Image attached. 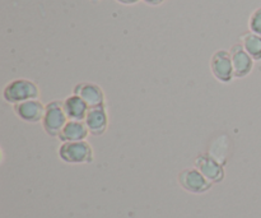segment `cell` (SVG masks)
Listing matches in <instances>:
<instances>
[{
    "label": "cell",
    "mask_w": 261,
    "mask_h": 218,
    "mask_svg": "<svg viewBox=\"0 0 261 218\" xmlns=\"http://www.w3.org/2000/svg\"><path fill=\"white\" fill-rule=\"evenodd\" d=\"M68 116L64 111L63 101H51L46 105L45 115L41 122L43 130L47 135L54 138H58L63 128L68 123Z\"/></svg>",
    "instance_id": "obj_3"
},
{
    "label": "cell",
    "mask_w": 261,
    "mask_h": 218,
    "mask_svg": "<svg viewBox=\"0 0 261 218\" xmlns=\"http://www.w3.org/2000/svg\"><path fill=\"white\" fill-rule=\"evenodd\" d=\"M46 105L40 100H30V101L20 102L13 106V111L19 120L27 124H37L41 123L45 115Z\"/></svg>",
    "instance_id": "obj_8"
},
{
    "label": "cell",
    "mask_w": 261,
    "mask_h": 218,
    "mask_svg": "<svg viewBox=\"0 0 261 218\" xmlns=\"http://www.w3.org/2000/svg\"><path fill=\"white\" fill-rule=\"evenodd\" d=\"M177 180L181 188L190 194H204L213 186V184L196 167H189L181 171Z\"/></svg>",
    "instance_id": "obj_5"
},
{
    "label": "cell",
    "mask_w": 261,
    "mask_h": 218,
    "mask_svg": "<svg viewBox=\"0 0 261 218\" xmlns=\"http://www.w3.org/2000/svg\"><path fill=\"white\" fill-rule=\"evenodd\" d=\"M115 2H117L119 4L122 5H135L139 2H142V0H115Z\"/></svg>",
    "instance_id": "obj_16"
},
{
    "label": "cell",
    "mask_w": 261,
    "mask_h": 218,
    "mask_svg": "<svg viewBox=\"0 0 261 218\" xmlns=\"http://www.w3.org/2000/svg\"><path fill=\"white\" fill-rule=\"evenodd\" d=\"M89 135L88 128L86 123L78 122V120H68L65 127L59 134L58 139L61 143L65 142H81V140H87Z\"/></svg>",
    "instance_id": "obj_11"
},
{
    "label": "cell",
    "mask_w": 261,
    "mask_h": 218,
    "mask_svg": "<svg viewBox=\"0 0 261 218\" xmlns=\"http://www.w3.org/2000/svg\"><path fill=\"white\" fill-rule=\"evenodd\" d=\"M73 93L81 97L89 109L106 106V97L101 86L93 82H79L74 86Z\"/></svg>",
    "instance_id": "obj_7"
},
{
    "label": "cell",
    "mask_w": 261,
    "mask_h": 218,
    "mask_svg": "<svg viewBox=\"0 0 261 218\" xmlns=\"http://www.w3.org/2000/svg\"><path fill=\"white\" fill-rule=\"evenodd\" d=\"M92 2H99V0H92Z\"/></svg>",
    "instance_id": "obj_17"
},
{
    "label": "cell",
    "mask_w": 261,
    "mask_h": 218,
    "mask_svg": "<svg viewBox=\"0 0 261 218\" xmlns=\"http://www.w3.org/2000/svg\"><path fill=\"white\" fill-rule=\"evenodd\" d=\"M2 97L7 104L14 106L20 102L37 100L40 97V88L31 79L17 78L5 84L2 92Z\"/></svg>",
    "instance_id": "obj_1"
},
{
    "label": "cell",
    "mask_w": 261,
    "mask_h": 218,
    "mask_svg": "<svg viewBox=\"0 0 261 218\" xmlns=\"http://www.w3.org/2000/svg\"><path fill=\"white\" fill-rule=\"evenodd\" d=\"M194 162V167L198 168L212 184L222 183L226 178L223 163L208 153H199Z\"/></svg>",
    "instance_id": "obj_6"
},
{
    "label": "cell",
    "mask_w": 261,
    "mask_h": 218,
    "mask_svg": "<svg viewBox=\"0 0 261 218\" xmlns=\"http://www.w3.org/2000/svg\"><path fill=\"white\" fill-rule=\"evenodd\" d=\"M229 53L232 56V63H233V70H234V78L242 79L245 77L250 76V73L254 69L255 60L246 53L242 43H234Z\"/></svg>",
    "instance_id": "obj_9"
},
{
    "label": "cell",
    "mask_w": 261,
    "mask_h": 218,
    "mask_svg": "<svg viewBox=\"0 0 261 218\" xmlns=\"http://www.w3.org/2000/svg\"><path fill=\"white\" fill-rule=\"evenodd\" d=\"M89 134L93 137H102L109 128V114L106 106L89 109L86 119H84Z\"/></svg>",
    "instance_id": "obj_10"
},
{
    "label": "cell",
    "mask_w": 261,
    "mask_h": 218,
    "mask_svg": "<svg viewBox=\"0 0 261 218\" xmlns=\"http://www.w3.org/2000/svg\"><path fill=\"white\" fill-rule=\"evenodd\" d=\"M250 32L261 36V7L255 9L249 18Z\"/></svg>",
    "instance_id": "obj_14"
},
{
    "label": "cell",
    "mask_w": 261,
    "mask_h": 218,
    "mask_svg": "<svg viewBox=\"0 0 261 218\" xmlns=\"http://www.w3.org/2000/svg\"><path fill=\"white\" fill-rule=\"evenodd\" d=\"M64 111L69 120H78V122H84L87 114L89 111V107L83 100L76 94L71 93L70 96L66 97L63 101Z\"/></svg>",
    "instance_id": "obj_12"
},
{
    "label": "cell",
    "mask_w": 261,
    "mask_h": 218,
    "mask_svg": "<svg viewBox=\"0 0 261 218\" xmlns=\"http://www.w3.org/2000/svg\"><path fill=\"white\" fill-rule=\"evenodd\" d=\"M142 2L145 3L147 5H150V7H158V5L165 3V0H142Z\"/></svg>",
    "instance_id": "obj_15"
},
{
    "label": "cell",
    "mask_w": 261,
    "mask_h": 218,
    "mask_svg": "<svg viewBox=\"0 0 261 218\" xmlns=\"http://www.w3.org/2000/svg\"><path fill=\"white\" fill-rule=\"evenodd\" d=\"M58 155L59 158L68 165H87L94 160L93 148L87 140L61 143Z\"/></svg>",
    "instance_id": "obj_2"
},
{
    "label": "cell",
    "mask_w": 261,
    "mask_h": 218,
    "mask_svg": "<svg viewBox=\"0 0 261 218\" xmlns=\"http://www.w3.org/2000/svg\"><path fill=\"white\" fill-rule=\"evenodd\" d=\"M209 66L214 78L221 83H231L234 79L233 63L228 50H217L212 55Z\"/></svg>",
    "instance_id": "obj_4"
},
{
    "label": "cell",
    "mask_w": 261,
    "mask_h": 218,
    "mask_svg": "<svg viewBox=\"0 0 261 218\" xmlns=\"http://www.w3.org/2000/svg\"><path fill=\"white\" fill-rule=\"evenodd\" d=\"M241 43L246 53L255 61H261V36L256 33L247 32L241 36Z\"/></svg>",
    "instance_id": "obj_13"
}]
</instances>
